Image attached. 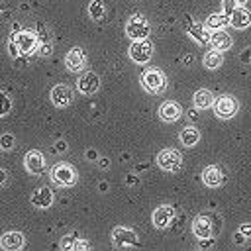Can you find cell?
Instances as JSON below:
<instances>
[{
  "mask_svg": "<svg viewBox=\"0 0 251 251\" xmlns=\"http://www.w3.org/2000/svg\"><path fill=\"white\" fill-rule=\"evenodd\" d=\"M192 231L198 239H214V235L220 231V222L214 214H200L192 222Z\"/></svg>",
  "mask_w": 251,
  "mask_h": 251,
  "instance_id": "6da1fadb",
  "label": "cell"
},
{
  "mask_svg": "<svg viewBox=\"0 0 251 251\" xmlns=\"http://www.w3.org/2000/svg\"><path fill=\"white\" fill-rule=\"evenodd\" d=\"M141 86L147 90V92H153V94H159L167 88V78L161 71L157 69H149L141 75Z\"/></svg>",
  "mask_w": 251,
  "mask_h": 251,
  "instance_id": "7a4b0ae2",
  "label": "cell"
},
{
  "mask_svg": "<svg viewBox=\"0 0 251 251\" xmlns=\"http://www.w3.org/2000/svg\"><path fill=\"white\" fill-rule=\"evenodd\" d=\"M51 178L53 182H57L59 186H71L75 180H76V173L71 165L67 163H59L51 169Z\"/></svg>",
  "mask_w": 251,
  "mask_h": 251,
  "instance_id": "3957f363",
  "label": "cell"
},
{
  "mask_svg": "<svg viewBox=\"0 0 251 251\" xmlns=\"http://www.w3.org/2000/svg\"><path fill=\"white\" fill-rule=\"evenodd\" d=\"M12 39H14L16 47H18L20 55H29V53H33L37 49V37L31 31H18V33L12 35Z\"/></svg>",
  "mask_w": 251,
  "mask_h": 251,
  "instance_id": "277c9868",
  "label": "cell"
},
{
  "mask_svg": "<svg viewBox=\"0 0 251 251\" xmlns=\"http://www.w3.org/2000/svg\"><path fill=\"white\" fill-rule=\"evenodd\" d=\"M157 163H159V167H161L163 171L173 173V171H178V169H180L182 157H180V153L175 151V149H165V151H161V153L157 155Z\"/></svg>",
  "mask_w": 251,
  "mask_h": 251,
  "instance_id": "5b68a950",
  "label": "cell"
},
{
  "mask_svg": "<svg viewBox=\"0 0 251 251\" xmlns=\"http://www.w3.org/2000/svg\"><path fill=\"white\" fill-rule=\"evenodd\" d=\"M149 31H151V27H149L147 20L141 18V16H133V18L127 22V25H126V33H127L131 39H145V37L149 35Z\"/></svg>",
  "mask_w": 251,
  "mask_h": 251,
  "instance_id": "8992f818",
  "label": "cell"
},
{
  "mask_svg": "<svg viewBox=\"0 0 251 251\" xmlns=\"http://www.w3.org/2000/svg\"><path fill=\"white\" fill-rule=\"evenodd\" d=\"M214 110H216V116H218V118L227 120V118L235 116V112H237V100H235L233 96L224 94V96H220L218 100H214Z\"/></svg>",
  "mask_w": 251,
  "mask_h": 251,
  "instance_id": "52a82bcc",
  "label": "cell"
},
{
  "mask_svg": "<svg viewBox=\"0 0 251 251\" xmlns=\"http://www.w3.org/2000/svg\"><path fill=\"white\" fill-rule=\"evenodd\" d=\"M153 55V45L145 39H135V43L129 47V57L135 63H147Z\"/></svg>",
  "mask_w": 251,
  "mask_h": 251,
  "instance_id": "ba28073f",
  "label": "cell"
},
{
  "mask_svg": "<svg viewBox=\"0 0 251 251\" xmlns=\"http://www.w3.org/2000/svg\"><path fill=\"white\" fill-rule=\"evenodd\" d=\"M112 243L116 247H129V245H139V239H137L135 231H131L127 227H114Z\"/></svg>",
  "mask_w": 251,
  "mask_h": 251,
  "instance_id": "9c48e42d",
  "label": "cell"
},
{
  "mask_svg": "<svg viewBox=\"0 0 251 251\" xmlns=\"http://www.w3.org/2000/svg\"><path fill=\"white\" fill-rule=\"evenodd\" d=\"M76 86H78V90L82 94H94L100 88V78H98L96 73H84L76 80Z\"/></svg>",
  "mask_w": 251,
  "mask_h": 251,
  "instance_id": "30bf717a",
  "label": "cell"
},
{
  "mask_svg": "<svg viewBox=\"0 0 251 251\" xmlns=\"http://www.w3.org/2000/svg\"><path fill=\"white\" fill-rule=\"evenodd\" d=\"M51 102H53L55 106H59V108L69 106V104L73 102V90H71L69 86H65V84L53 86V90H51Z\"/></svg>",
  "mask_w": 251,
  "mask_h": 251,
  "instance_id": "8fae6325",
  "label": "cell"
},
{
  "mask_svg": "<svg viewBox=\"0 0 251 251\" xmlns=\"http://www.w3.org/2000/svg\"><path fill=\"white\" fill-rule=\"evenodd\" d=\"M84 63H86V55H84V51H82L80 47H73V49L67 53V57H65V65H67V69L73 71V73L80 71V69L84 67Z\"/></svg>",
  "mask_w": 251,
  "mask_h": 251,
  "instance_id": "7c38bea8",
  "label": "cell"
},
{
  "mask_svg": "<svg viewBox=\"0 0 251 251\" xmlns=\"http://www.w3.org/2000/svg\"><path fill=\"white\" fill-rule=\"evenodd\" d=\"M173 218H175V208L173 206H167V204L155 208V212H153V224L157 227H167L173 222Z\"/></svg>",
  "mask_w": 251,
  "mask_h": 251,
  "instance_id": "4fadbf2b",
  "label": "cell"
},
{
  "mask_svg": "<svg viewBox=\"0 0 251 251\" xmlns=\"http://www.w3.org/2000/svg\"><path fill=\"white\" fill-rule=\"evenodd\" d=\"M25 169H27L31 175L43 173V169H45V157H43V153H39V151H29V153L25 155Z\"/></svg>",
  "mask_w": 251,
  "mask_h": 251,
  "instance_id": "5bb4252c",
  "label": "cell"
},
{
  "mask_svg": "<svg viewBox=\"0 0 251 251\" xmlns=\"http://www.w3.org/2000/svg\"><path fill=\"white\" fill-rule=\"evenodd\" d=\"M202 180H204L206 186H212V188L220 186L224 182V171L220 167H216V165H210V167H206L202 171Z\"/></svg>",
  "mask_w": 251,
  "mask_h": 251,
  "instance_id": "9a60e30c",
  "label": "cell"
},
{
  "mask_svg": "<svg viewBox=\"0 0 251 251\" xmlns=\"http://www.w3.org/2000/svg\"><path fill=\"white\" fill-rule=\"evenodd\" d=\"M31 204L35 208H49L53 204V192L47 186H39L31 194Z\"/></svg>",
  "mask_w": 251,
  "mask_h": 251,
  "instance_id": "2e32d148",
  "label": "cell"
},
{
  "mask_svg": "<svg viewBox=\"0 0 251 251\" xmlns=\"http://www.w3.org/2000/svg\"><path fill=\"white\" fill-rule=\"evenodd\" d=\"M251 24V12L247 8H235L229 14V25L235 29H243Z\"/></svg>",
  "mask_w": 251,
  "mask_h": 251,
  "instance_id": "e0dca14e",
  "label": "cell"
},
{
  "mask_svg": "<svg viewBox=\"0 0 251 251\" xmlns=\"http://www.w3.org/2000/svg\"><path fill=\"white\" fill-rule=\"evenodd\" d=\"M24 243H25V239H24V235L20 231H8V233H4L0 237V245L4 249H22Z\"/></svg>",
  "mask_w": 251,
  "mask_h": 251,
  "instance_id": "ac0fdd59",
  "label": "cell"
},
{
  "mask_svg": "<svg viewBox=\"0 0 251 251\" xmlns=\"http://www.w3.org/2000/svg\"><path fill=\"white\" fill-rule=\"evenodd\" d=\"M180 106L176 104V102H165V104H161L159 106V116H161V120H165V122H175V120H178L180 118Z\"/></svg>",
  "mask_w": 251,
  "mask_h": 251,
  "instance_id": "d6986e66",
  "label": "cell"
},
{
  "mask_svg": "<svg viewBox=\"0 0 251 251\" xmlns=\"http://www.w3.org/2000/svg\"><path fill=\"white\" fill-rule=\"evenodd\" d=\"M212 104H214V96H212L210 90H206V88L196 90V94H194V106L196 108L204 110V108H210Z\"/></svg>",
  "mask_w": 251,
  "mask_h": 251,
  "instance_id": "ffe728a7",
  "label": "cell"
},
{
  "mask_svg": "<svg viewBox=\"0 0 251 251\" xmlns=\"http://www.w3.org/2000/svg\"><path fill=\"white\" fill-rule=\"evenodd\" d=\"M210 41H212V47L218 49V51H222V49H229V47H231V37H229L227 33H224V31L214 33Z\"/></svg>",
  "mask_w": 251,
  "mask_h": 251,
  "instance_id": "44dd1931",
  "label": "cell"
},
{
  "mask_svg": "<svg viewBox=\"0 0 251 251\" xmlns=\"http://www.w3.org/2000/svg\"><path fill=\"white\" fill-rule=\"evenodd\" d=\"M198 139H200V133H198V129H196V127H192V126H188V127H184V129L180 131V141H182L186 147L196 145V143H198Z\"/></svg>",
  "mask_w": 251,
  "mask_h": 251,
  "instance_id": "7402d4cb",
  "label": "cell"
},
{
  "mask_svg": "<svg viewBox=\"0 0 251 251\" xmlns=\"http://www.w3.org/2000/svg\"><path fill=\"white\" fill-rule=\"evenodd\" d=\"M229 22V16L224 12V14H212L208 20H206V27L210 29H222L226 24Z\"/></svg>",
  "mask_w": 251,
  "mask_h": 251,
  "instance_id": "603a6c76",
  "label": "cell"
},
{
  "mask_svg": "<svg viewBox=\"0 0 251 251\" xmlns=\"http://www.w3.org/2000/svg\"><path fill=\"white\" fill-rule=\"evenodd\" d=\"M188 33H190V37H192V39H196L198 43H208V41H210V33H208V31H206V27H204V25H200V24L190 25Z\"/></svg>",
  "mask_w": 251,
  "mask_h": 251,
  "instance_id": "cb8c5ba5",
  "label": "cell"
},
{
  "mask_svg": "<svg viewBox=\"0 0 251 251\" xmlns=\"http://www.w3.org/2000/svg\"><path fill=\"white\" fill-rule=\"evenodd\" d=\"M222 53L218 51V49H214V51H208L206 55H204V65L208 67V69H218L220 65H222Z\"/></svg>",
  "mask_w": 251,
  "mask_h": 251,
  "instance_id": "d4e9b609",
  "label": "cell"
},
{
  "mask_svg": "<svg viewBox=\"0 0 251 251\" xmlns=\"http://www.w3.org/2000/svg\"><path fill=\"white\" fill-rule=\"evenodd\" d=\"M88 14H90L92 20L104 18V4H102V0H92V2L88 4Z\"/></svg>",
  "mask_w": 251,
  "mask_h": 251,
  "instance_id": "484cf974",
  "label": "cell"
},
{
  "mask_svg": "<svg viewBox=\"0 0 251 251\" xmlns=\"http://www.w3.org/2000/svg\"><path fill=\"white\" fill-rule=\"evenodd\" d=\"M10 108H12V102H10V98L0 90V116H4V114H8L10 112Z\"/></svg>",
  "mask_w": 251,
  "mask_h": 251,
  "instance_id": "4316f807",
  "label": "cell"
},
{
  "mask_svg": "<svg viewBox=\"0 0 251 251\" xmlns=\"http://www.w3.org/2000/svg\"><path fill=\"white\" fill-rule=\"evenodd\" d=\"M14 147V135L12 133H4L0 137V149H12Z\"/></svg>",
  "mask_w": 251,
  "mask_h": 251,
  "instance_id": "83f0119b",
  "label": "cell"
},
{
  "mask_svg": "<svg viewBox=\"0 0 251 251\" xmlns=\"http://www.w3.org/2000/svg\"><path fill=\"white\" fill-rule=\"evenodd\" d=\"M237 8V0H224V12L229 16L233 10Z\"/></svg>",
  "mask_w": 251,
  "mask_h": 251,
  "instance_id": "f1b7e54d",
  "label": "cell"
},
{
  "mask_svg": "<svg viewBox=\"0 0 251 251\" xmlns=\"http://www.w3.org/2000/svg\"><path fill=\"white\" fill-rule=\"evenodd\" d=\"M61 247H63V249L75 247V237H73V235H65V239L61 241Z\"/></svg>",
  "mask_w": 251,
  "mask_h": 251,
  "instance_id": "f546056e",
  "label": "cell"
},
{
  "mask_svg": "<svg viewBox=\"0 0 251 251\" xmlns=\"http://www.w3.org/2000/svg\"><path fill=\"white\" fill-rule=\"evenodd\" d=\"M239 231H241L245 237H251V224H243V226L239 227Z\"/></svg>",
  "mask_w": 251,
  "mask_h": 251,
  "instance_id": "4dcf8cb0",
  "label": "cell"
},
{
  "mask_svg": "<svg viewBox=\"0 0 251 251\" xmlns=\"http://www.w3.org/2000/svg\"><path fill=\"white\" fill-rule=\"evenodd\" d=\"M8 49H10V53L16 57V55H20V51H18V47H16V43H14V39H10L8 41Z\"/></svg>",
  "mask_w": 251,
  "mask_h": 251,
  "instance_id": "1f68e13d",
  "label": "cell"
},
{
  "mask_svg": "<svg viewBox=\"0 0 251 251\" xmlns=\"http://www.w3.org/2000/svg\"><path fill=\"white\" fill-rule=\"evenodd\" d=\"M6 180H8V173H6L4 169H0V186H2Z\"/></svg>",
  "mask_w": 251,
  "mask_h": 251,
  "instance_id": "d6a6232c",
  "label": "cell"
},
{
  "mask_svg": "<svg viewBox=\"0 0 251 251\" xmlns=\"http://www.w3.org/2000/svg\"><path fill=\"white\" fill-rule=\"evenodd\" d=\"M90 245H88V241H78L76 245H75V249H88Z\"/></svg>",
  "mask_w": 251,
  "mask_h": 251,
  "instance_id": "836d02e7",
  "label": "cell"
},
{
  "mask_svg": "<svg viewBox=\"0 0 251 251\" xmlns=\"http://www.w3.org/2000/svg\"><path fill=\"white\" fill-rule=\"evenodd\" d=\"M49 51H51V47H49V43H45V45L41 47V55H49Z\"/></svg>",
  "mask_w": 251,
  "mask_h": 251,
  "instance_id": "e575fe53",
  "label": "cell"
},
{
  "mask_svg": "<svg viewBox=\"0 0 251 251\" xmlns=\"http://www.w3.org/2000/svg\"><path fill=\"white\" fill-rule=\"evenodd\" d=\"M243 239H245V235H243L241 231H237V233H235V243H241Z\"/></svg>",
  "mask_w": 251,
  "mask_h": 251,
  "instance_id": "d590c367",
  "label": "cell"
},
{
  "mask_svg": "<svg viewBox=\"0 0 251 251\" xmlns=\"http://www.w3.org/2000/svg\"><path fill=\"white\" fill-rule=\"evenodd\" d=\"M65 149H67L65 141H59V143H57V151H65Z\"/></svg>",
  "mask_w": 251,
  "mask_h": 251,
  "instance_id": "8d00e7d4",
  "label": "cell"
},
{
  "mask_svg": "<svg viewBox=\"0 0 251 251\" xmlns=\"http://www.w3.org/2000/svg\"><path fill=\"white\" fill-rule=\"evenodd\" d=\"M243 2H247V0H237V4H243Z\"/></svg>",
  "mask_w": 251,
  "mask_h": 251,
  "instance_id": "74e56055",
  "label": "cell"
}]
</instances>
